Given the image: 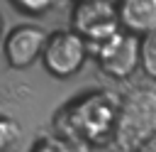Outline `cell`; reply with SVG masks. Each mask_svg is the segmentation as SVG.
Instances as JSON below:
<instances>
[{"label": "cell", "instance_id": "1", "mask_svg": "<svg viewBox=\"0 0 156 152\" xmlns=\"http://www.w3.org/2000/svg\"><path fill=\"white\" fill-rule=\"evenodd\" d=\"M119 110V96L107 88L85 91L83 96L68 101L54 115V132L68 140L83 142L88 147H100L112 142L115 123Z\"/></svg>", "mask_w": 156, "mask_h": 152}, {"label": "cell", "instance_id": "2", "mask_svg": "<svg viewBox=\"0 0 156 152\" xmlns=\"http://www.w3.org/2000/svg\"><path fill=\"white\" fill-rule=\"evenodd\" d=\"M156 135V91L134 88L119 96V110L112 142L122 152H134L141 142Z\"/></svg>", "mask_w": 156, "mask_h": 152}, {"label": "cell", "instance_id": "3", "mask_svg": "<svg viewBox=\"0 0 156 152\" xmlns=\"http://www.w3.org/2000/svg\"><path fill=\"white\" fill-rule=\"evenodd\" d=\"M88 56H90V47L80 34H76L73 29H58L46 37L39 61L49 76L71 78L85 66Z\"/></svg>", "mask_w": 156, "mask_h": 152}, {"label": "cell", "instance_id": "4", "mask_svg": "<svg viewBox=\"0 0 156 152\" xmlns=\"http://www.w3.org/2000/svg\"><path fill=\"white\" fill-rule=\"evenodd\" d=\"M100 71L115 81H124L139 69V37L124 29H117L105 42L90 47Z\"/></svg>", "mask_w": 156, "mask_h": 152}, {"label": "cell", "instance_id": "5", "mask_svg": "<svg viewBox=\"0 0 156 152\" xmlns=\"http://www.w3.org/2000/svg\"><path fill=\"white\" fill-rule=\"evenodd\" d=\"M71 29L80 34L88 47H95L119 29L115 0H78L71 10Z\"/></svg>", "mask_w": 156, "mask_h": 152}, {"label": "cell", "instance_id": "6", "mask_svg": "<svg viewBox=\"0 0 156 152\" xmlns=\"http://www.w3.org/2000/svg\"><path fill=\"white\" fill-rule=\"evenodd\" d=\"M49 32L37 25H17L2 39V56L12 69H29L41 59Z\"/></svg>", "mask_w": 156, "mask_h": 152}, {"label": "cell", "instance_id": "7", "mask_svg": "<svg viewBox=\"0 0 156 152\" xmlns=\"http://www.w3.org/2000/svg\"><path fill=\"white\" fill-rule=\"evenodd\" d=\"M119 29L144 37L156 29V0H115Z\"/></svg>", "mask_w": 156, "mask_h": 152}, {"label": "cell", "instance_id": "8", "mask_svg": "<svg viewBox=\"0 0 156 152\" xmlns=\"http://www.w3.org/2000/svg\"><path fill=\"white\" fill-rule=\"evenodd\" d=\"M32 152H93V147H88V145H83V142H76V140H68V137L54 132V135L41 137V140L32 147Z\"/></svg>", "mask_w": 156, "mask_h": 152}, {"label": "cell", "instance_id": "9", "mask_svg": "<svg viewBox=\"0 0 156 152\" xmlns=\"http://www.w3.org/2000/svg\"><path fill=\"white\" fill-rule=\"evenodd\" d=\"M139 69L149 78H156V29L139 37Z\"/></svg>", "mask_w": 156, "mask_h": 152}, {"label": "cell", "instance_id": "10", "mask_svg": "<svg viewBox=\"0 0 156 152\" xmlns=\"http://www.w3.org/2000/svg\"><path fill=\"white\" fill-rule=\"evenodd\" d=\"M20 123L0 113V152H12V147L20 142Z\"/></svg>", "mask_w": 156, "mask_h": 152}, {"label": "cell", "instance_id": "11", "mask_svg": "<svg viewBox=\"0 0 156 152\" xmlns=\"http://www.w3.org/2000/svg\"><path fill=\"white\" fill-rule=\"evenodd\" d=\"M12 2H15V7L22 10L24 15H34V17H39V15L49 12V10L54 7L56 0H12Z\"/></svg>", "mask_w": 156, "mask_h": 152}, {"label": "cell", "instance_id": "12", "mask_svg": "<svg viewBox=\"0 0 156 152\" xmlns=\"http://www.w3.org/2000/svg\"><path fill=\"white\" fill-rule=\"evenodd\" d=\"M134 152H156V135H154V137H149L146 142H141Z\"/></svg>", "mask_w": 156, "mask_h": 152}, {"label": "cell", "instance_id": "13", "mask_svg": "<svg viewBox=\"0 0 156 152\" xmlns=\"http://www.w3.org/2000/svg\"><path fill=\"white\" fill-rule=\"evenodd\" d=\"M2 39H5V20L0 15V44H2Z\"/></svg>", "mask_w": 156, "mask_h": 152}, {"label": "cell", "instance_id": "14", "mask_svg": "<svg viewBox=\"0 0 156 152\" xmlns=\"http://www.w3.org/2000/svg\"><path fill=\"white\" fill-rule=\"evenodd\" d=\"M73 2H78V0H73Z\"/></svg>", "mask_w": 156, "mask_h": 152}]
</instances>
